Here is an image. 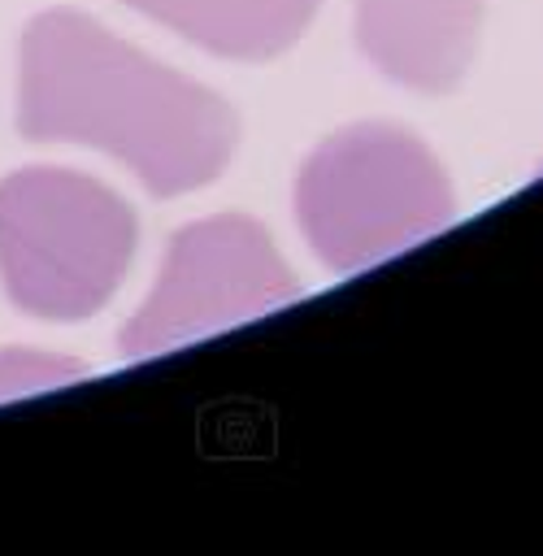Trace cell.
<instances>
[{
  "instance_id": "6da1fadb",
  "label": "cell",
  "mask_w": 543,
  "mask_h": 556,
  "mask_svg": "<svg viewBox=\"0 0 543 556\" xmlns=\"http://www.w3.org/2000/svg\"><path fill=\"white\" fill-rule=\"evenodd\" d=\"M17 130L122 161L169 200L213 182L235 143V109L74 9L35 13L17 52Z\"/></svg>"
},
{
  "instance_id": "277c9868",
  "label": "cell",
  "mask_w": 543,
  "mask_h": 556,
  "mask_svg": "<svg viewBox=\"0 0 543 556\" xmlns=\"http://www.w3.org/2000/svg\"><path fill=\"white\" fill-rule=\"evenodd\" d=\"M295 295V274L261 222L243 213L204 217L169 235L161 274L117 334V348L126 356H161L248 317H265Z\"/></svg>"
},
{
  "instance_id": "52a82bcc",
  "label": "cell",
  "mask_w": 543,
  "mask_h": 556,
  "mask_svg": "<svg viewBox=\"0 0 543 556\" xmlns=\"http://www.w3.org/2000/svg\"><path fill=\"white\" fill-rule=\"evenodd\" d=\"M87 369L70 356L56 352H39V348H0V404L13 395H30V391H56L74 378H83Z\"/></svg>"
},
{
  "instance_id": "5b68a950",
  "label": "cell",
  "mask_w": 543,
  "mask_h": 556,
  "mask_svg": "<svg viewBox=\"0 0 543 556\" xmlns=\"http://www.w3.org/2000/svg\"><path fill=\"white\" fill-rule=\"evenodd\" d=\"M482 26V0H356V43L365 61L413 91L465 83Z\"/></svg>"
},
{
  "instance_id": "7a4b0ae2",
  "label": "cell",
  "mask_w": 543,
  "mask_h": 556,
  "mask_svg": "<svg viewBox=\"0 0 543 556\" xmlns=\"http://www.w3.org/2000/svg\"><path fill=\"white\" fill-rule=\"evenodd\" d=\"M295 217L326 269L356 274L439 235L456 217V195L413 130L356 122L326 135L300 165Z\"/></svg>"
},
{
  "instance_id": "3957f363",
  "label": "cell",
  "mask_w": 543,
  "mask_h": 556,
  "mask_svg": "<svg viewBox=\"0 0 543 556\" xmlns=\"http://www.w3.org/2000/svg\"><path fill=\"white\" fill-rule=\"evenodd\" d=\"M135 243L130 204L91 174L26 165L0 178V282L30 317L100 313L126 278Z\"/></svg>"
},
{
  "instance_id": "8992f818",
  "label": "cell",
  "mask_w": 543,
  "mask_h": 556,
  "mask_svg": "<svg viewBox=\"0 0 543 556\" xmlns=\"http://www.w3.org/2000/svg\"><path fill=\"white\" fill-rule=\"evenodd\" d=\"M122 4L178 30L195 48L230 61H269L287 52L317 13V0H122Z\"/></svg>"
}]
</instances>
